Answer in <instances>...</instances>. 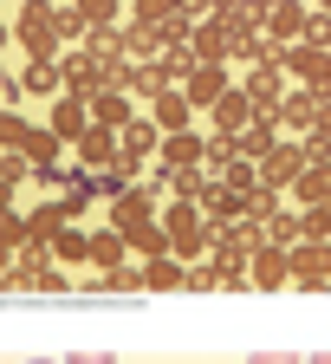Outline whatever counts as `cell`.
<instances>
[{
  "instance_id": "1",
  "label": "cell",
  "mask_w": 331,
  "mask_h": 364,
  "mask_svg": "<svg viewBox=\"0 0 331 364\" xmlns=\"http://www.w3.org/2000/svg\"><path fill=\"white\" fill-rule=\"evenodd\" d=\"M156 221H163V235H169V254H175L182 267H188V260H202V254H208V241H215V228H208V215H202L195 202H169Z\"/></svg>"
},
{
  "instance_id": "2",
  "label": "cell",
  "mask_w": 331,
  "mask_h": 364,
  "mask_svg": "<svg viewBox=\"0 0 331 364\" xmlns=\"http://www.w3.org/2000/svg\"><path fill=\"white\" fill-rule=\"evenodd\" d=\"M273 65L279 72H293L305 91H318V98H325V91H331V53H325V46H273Z\"/></svg>"
},
{
  "instance_id": "3",
  "label": "cell",
  "mask_w": 331,
  "mask_h": 364,
  "mask_svg": "<svg viewBox=\"0 0 331 364\" xmlns=\"http://www.w3.org/2000/svg\"><path fill=\"white\" fill-rule=\"evenodd\" d=\"M13 39L26 46V59H59V39H53V0H26L13 14Z\"/></svg>"
},
{
  "instance_id": "4",
  "label": "cell",
  "mask_w": 331,
  "mask_h": 364,
  "mask_svg": "<svg viewBox=\"0 0 331 364\" xmlns=\"http://www.w3.org/2000/svg\"><path fill=\"white\" fill-rule=\"evenodd\" d=\"M254 169H260V189H273V196H279V189H293V176L305 169V150H299V136H279V144H273V150H266Z\"/></svg>"
},
{
  "instance_id": "5",
  "label": "cell",
  "mask_w": 331,
  "mask_h": 364,
  "mask_svg": "<svg viewBox=\"0 0 331 364\" xmlns=\"http://www.w3.org/2000/svg\"><path fill=\"white\" fill-rule=\"evenodd\" d=\"M286 260H293V287H299V293L331 287V241H299Z\"/></svg>"
},
{
  "instance_id": "6",
  "label": "cell",
  "mask_w": 331,
  "mask_h": 364,
  "mask_svg": "<svg viewBox=\"0 0 331 364\" xmlns=\"http://www.w3.org/2000/svg\"><path fill=\"white\" fill-rule=\"evenodd\" d=\"M202 156H208V136H202V130H175V136H163V144H156V169H169V176L202 169Z\"/></svg>"
},
{
  "instance_id": "7",
  "label": "cell",
  "mask_w": 331,
  "mask_h": 364,
  "mask_svg": "<svg viewBox=\"0 0 331 364\" xmlns=\"http://www.w3.org/2000/svg\"><path fill=\"white\" fill-rule=\"evenodd\" d=\"M286 254H293V247H266V241H260V247L247 254V267H254V273H247V287H260V293L293 287V260H286Z\"/></svg>"
},
{
  "instance_id": "8",
  "label": "cell",
  "mask_w": 331,
  "mask_h": 364,
  "mask_svg": "<svg viewBox=\"0 0 331 364\" xmlns=\"http://www.w3.org/2000/svg\"><path fill=\"white\" fill-rule=\"evenodd\" d=\"M273 117H279V130H286V136H305V130H318V91H305V85H286V98L273 105Z\"/></svg>"
},
{
  "instance_id": "9",
  "label": "cell",
  "mask_w": 331,
  "mask_h": 364,
  "mask_svg": "<svg viewBox=\"0 0 331 364\" xmlns=\"http://www.w3.org/2000/svg\"><path fill=\"white\" fill-rule=\"evenodd\" d=\"M111 163H117V130H98V124H85V136L72 144V169L98 176V169H111Z\"/></svg>"
},
{
  "instance_id": "10",
  "label": "cell",
  "mask_w": 331,
  "mask_h": 364,
  "mask_svg": "<svg viewBox=\"0 0 331 364\" xmlns=\"http://www.w3.org/2000/svg\"><path fill=\"white\" fill-rule=\"evenodd\" d=\"M208 111H215V136H241V130H247V124L260 117V105L247 98L241 85H227V91H221V98H215Z\"/></svg>"
},
{
  "instance_id": "11",
  "label": "cell",
  "mask_w": 331,
  "mask_h": 364,
  "mask_svg": "<svg viewBox=\"0 0 331 364\" xmlns=\"http://www.w3.org/2000/svg\"><path fill=\"white\" fill-rule=\"evenodd\" d=\"M85 124H91V111H85V98H72V91H59V98L45 105V130H53L59 144H78Z\"/></svg>"
},
{
  "instance_id": "12",
  "label": "cell",
  "mask_w": 331,
  "mask_h": 364,
  "mask_svg": "<svg viewBox=\"0 0 331 364\" xmlns=\"http://www.w3.org/2000/svg\"><path fill=\"white\" fill-rule=\"evenodd\" d=\"M143 117H150V124H156L163 136H175V130H195V105L182 98V85H175V91H156Z\"/></svg>"
},
{
  "instance_id": "13",
  "label": "cell",
  "mask_w": 331,
  "mask_h": 364,
  "mask_svg": "<svg viewBox=\"0 0 331 364\" xmlns=\"http://www.w3.org/2000/svg\"><path fill=\"white\" fill-rule=\"evenodd\" d=\"M227 85H234V72H227V65H188V78H182V98L195 105V111H208Z\"/></svg>"
},
{
  "instance_id": "14",
  "label": "cell",
  "mask_w": 331,
  "mask_h": 364,
  "mask_svg": "<svg viewBox=\"0 0 331 364\" xmlns=\"http://www.w3.org/2000/svg\"><path fill=\"white\" fill-rule=\"evenodd\" d=\"M279 136H286V130H279V117H273V111H260L241 136H234V156H241V163H260V156L279 144Z\"/></svg>"
},
{
  "instance_id": "15",
  "label": "cell",
  "mask_w": 331,
  "mask_h": 364,
  "mask_svg": "<svg viewBox=\"0 0 331 364\" xmlns=\"http://www.w3.org/2000/svg\"><path fill=\"white\" fill-rule=\"evenodd\" d=\"M182 280H188V267L175 254H150L143 267H136V287L143 293H182Z\"/></svg>"
},
{
  "instance_id": "16",
  "label": "cell",
  "mask_w": 331,
  "mask_h": 364,
  "mask_svg": "<svg viewBox=\"0 0 331 364\" xmlns=\"http://www.w3.org/2000/svg\"><path fill=\"white\" fill-rule=\"evenodd\" d=\"M305 14H312V7H299V0H273L266 39H273V46H299V39H305Z\"/></svg>"
},
{
  "instance_id": "17",
  "label": "cell",
  "mask_w": 331,
  "mask_h": 364,
  "mask_svg": "<svg viewBox=\"0 0 331 364\" xmlns=\"http://www.w3.org/2000/svg\"><path fill=\"white\" fill-rule=\"evenodd\" d=\"M85 111H91L98 130H124L136 117V98H130V91H98V98H85Z\"/></svg>"
},
{
  "instance_id": "18",
  "label": "cell",
  "mask_w": 331,
  "mask_h": 364,
  "mask_svg": "<svg viewBox=\"0 0 331 364\" xmlns=\"http://www.w3.org/2000/svg\"><path fill=\"white\" fill-rule=\"evenodd\" d=\"M156 144H163V130H156L143 111H136V117L117 130V150H124V156H136V163H156Z\"/></svg>"
},
{
  "instance_id": "19",
  "label": "cell",
  "mask_w": 331,
  "mask_h": 364,
  "mask_svg": "<svg viewBox=\"0 0 331 364\" xmlns=\"http://www.w3.org/2000/svg\"><path fill=\"white\" fill-rule=\"evenodd\" d=\"M20 91H26V98H59V91H65V72H59V59H26V72H20Z\"/></svg>"
},
{
  "instance_id": "20",
  "label": "cell",
  "mask_w": 331,
  "mask_h": 364,
  "mask_svg": "<svg viewBox=\"0 0 331 364\" xmlns=\"http://www.w3.org/2000/svg\"><path fill=\"white\" fill-rule=\"evenodd\" d=\"M188 59H195V65H227V33L215 20H195V33H188Z\"/></svg>"
},
{
  "instance_id": "21",
  "label": "cell",
  "mask_w": 331,
  "mask_h": 364,
  "mask_svg": "<svg viewBox=\"0 0 331 364\" xmlns=\"http://www.w3.org/2000/svg\"><path fill=\"white\" fill-rule=\"evenodd\" d=\"M59 72H65L72 98H98V59L91 53H59Z\"/></svg>"
},
{
  "instance_id": "22",
  "label": "cell",
  "mask_w": 331,
  "mask_h": 364,
  "mask_svg": "<svg viewBox=\"0 0 331 364\" xmlns=\"http://www.w3.org/2000/svg\"><path fill=\"white\" fill-rule=\"evenodd\" d=\"M241 91H247V98H254L260 111H273L279 98H286V78H279V65H254V72L241 78Z\"/></svg>"
},
{
  "instance_id": "23",
  "label": "cell",
  "mask_w": 331,
  "mask_h": 364,
  "mask_svg": "<svg viewBox=\"0 0 331 364\" xmlns=\"http://www.w3.org/2000/svg\"><path fill=\"white\" fill-rule=\"evenodd\" d=\"M293 196H299V208L331 202V163H305V169L293 176Z\"/></svg>"
},
{
  "instance_id": "24",
  "label": "cell",
  "mask_w": 331,
  "mask_h": 364,
  "mask_svg": "<svg viewBox=\"0 0 331 364\" xmlns=\"http://www.w3.org/2000/svg\"><path fill=\"white\" fill-rule=\"evenodd\" d=\"M124 254H130V247H124V235H111V228H91V254H85L91 267L117 273V267H124Z\"/></svg>"
},
{
  "instance_id": "25",
  "label": "cell",
  "mask_w": 331,
  "mask_h": 364,
  "mask_svg": "<svg viewBox=\"0 0 331 364\" xmlns=\"http://www.w3.org/2000/svg\"><path fill=\"white\" fill-rule=\"evenodd\" d=\"M45 247H53V260H65V267H85V254H91V235L65 221V228H59V235L45 241Z\"/></svg>"
},
{
  "instance_id": "26",
  "label": "cell",
  "mask_w": 331,
  "mask_h": 364,
  "mask_svg": "<svg viewBox=\"0 0 331 364\" xmlns=\"http://www.w3.org/2000/svg\"><path fill=\"white\" fill-rule=\"evenodd\" d=\"M59 150H65V144H59L53 130H39V124L26 130V144H20V156H26L33 169H53V163H59Z\"/></svg>"
},
{
  "instance_id": "27",
  "label": "cell",
  "mask_w": 331,
  "mask_h": 364,
  "mask_svg": "<svg viewBox=\"0 0 331 364\" xmlns=\"http://www.w3.org/2000/svg\"><path fill=\"white\" fill-rule=\"evenodd\" d=\"M72 7H78L85 33H111V26H117V14H124V0H72Z\"/></svg>"
},
{
  "instance_id": "28",
  "label": "cell",
  "mask_w": 331,
  "mask_h": 364,
  "mask_svg": "<svg viewBox=\"0 0 331 364\" xmlns=\"http://www.w3.org/2000/svg\"><path fill=\"white\" fill-rule=\"evenodd\" d=\"M260 235H266V247H299V215L273 208V215L260 221Z\"/></svg>"
},
{
  "instance_id": "29",
  "label": "cell",
  "mask_w": 331,
  "mask_h": 364,
  "mask_svg": "<svg viewBox=\"0 0 331 364\" xmlns=\"http://www.w3.org/2000/svg\"><path fill=\"white\" fill-rule=\"evenodd\" d=\"M53 39H59V53L85 46V20H78V7H59V0H53Z\"/></svg>"
},
{
  "instance_id": "30",
  "label": "cell",
  "mask_w": 331,
  "mask_h": 364,
  "mask_svg": "<svg viewBox=\"0 0 331 364\" xmlns=\"http://www.w3.org/2000/svg\"><path fill=\"white\" fill-rule=\"evenodd\" d=\"M59 228H65V208H59V202H39V208L26 215V241H53Z\"/></svg>"
},
{
  "instance_id": "31",
  "label": "cell",
  "mask_w": 331,
  "mask_h": 364,
  "mask_svg": "<svg viewBox=\"0 0 331 364\" xmlns=\"http://www.w3.org/2000/svg\"><path fill=\"white\" fill-rule=\"evenodd\" d=\"M227 59H247V72H254V65H273V39H266V33H247V39L227 46Z\"/></svg>"
},
{
  "instance_id": "32",
  "label": "cell",
  "mask_w": 331,
  "mask_h": 364,
  "mask_svg": "<svg viewBox=\"0 0 331 364\" xmlns=\"http://www.w3.org/2000/svg\"><path fill=\"white\" fill-rule=\"evenodd\" d=\"M299 241H331V202L299 208Z\"/></svg>"
},
{
  "instance_id": "33",
  "label": "cell",
  "mask_w": 331,
  "mask_h": 364,
  "mask_svg": "<svg viewBox=\"0 0 331 364\" xmlns=\"http://www.w3.org/2000/svg\"><path fill=\"white\" fill-rule=\"evenodd\" d=\"M221 189H234V196H254V189H260V169H254V163H241V156H234V163L221 169Z\"/></svg>"
},
{
  "instance_id": "34",
  "label": "cell",
  "mask_w": 331,
  "mask_h": 364,
  "mask_svg": "<svg viewBox=\"0 0 331 364\" xmlns=\"http://www.w3.org/2000/svg\"><path fill=\"white\" fill-rule=\"evenodd\" d=\"M182 0H130V26H163Z\"/></svg>"
},
{
  "instance_id": "35",
  "label": "cell",
  "mask_w": 331,
  "mask_h": 364,
  "mask_svg": "<svg viewBox=\"0 0 331 364\" xmlns=\"http://www.w3.org/2000/svg\"><path fill=\"white\" fill-rule=\"evenodd\" d=\"M20 247H26V215L0 208V254H20Z\"/></svg>"
},
{
  "instance_id": "36",
  "label": "cell",
  "mask_w": 331,
  "mask_h": 364,
  "mask_svg": "<svg viewBox=\"0 0 331 364\" xmlns=\"http://www.w3.org/2000/svg\"><path fill=\"white\" fill-rule=\"evenodd\" d=\"M26 130H33V124H26L20 111H0V150H20V144H26Z\"/></svg>"
},
{
  "instance_id": "37",
  "label": "cell",
  "mask_w": 331,
  "mask_h": 364,
  "mask_svg": "<svg viewBox=\"0 0 331 364\" xmlns=\"http://www.w3.org/2000/svg\"><path fill=\"white\" fill-rule=\"evenodd\" d=\"M26 176H33V163H26L20 150H7V156H0V182H7V189H20Z\"/></svg>"
},
{
  "instance_id": "38",
  "label": "cell",
  "mask_w": 331,
  "mask_h": 364,
  "mask_svg": "<svg viewBox=\"0 0 331 364\" xmlns=\"http://www.w3.org/2000/svg\"><path fill=\"white\" fill-rule=\"evenodd\" d=\"M305 46H325V53H331V14H305Z\"/></svg>"
},
{
  "instance_id": "39",
  "label": "cell",
  "mask_w": 331,
  "mask_h": 364,
  "mask_svg": "<svg viewBox=\"0 0 331 364\" xmlns=\"http://www.w3.org/2000/svg\"><path fill=\"white\" fill-rule=\"evenodd\" d=\"M299 150H305V163H331V136H325V130H305Z\"/></svg>"
},
{
  "instance_id": "40",
  "label": "cell",
  "mask_w": 331,
  "mask_h": 364,
  "mask_svg": "<svg viewBox=\"0 0 331 364\" xmlns=\"http://www.w3.org/2000/svg\"><path fill=\"white\" fill-rule=\"evenodd\" d=\"M59 208H65V221H78V215L91 208V189H85V182H78V189H65V196H59Z\"/></svg>"
},
{
  "instance_id": "41",
  "label": "cell",
  "mask_w": 331,
  "mask_h": 364,
  "mask_svg": "<svg viewBox=\"0 0 331 364\" xmlns=\"http://www.w3.org/2000/svg\"><path fill=\"white\" fill-rule=\"evenodd\" d=\"M182 287H188V293H215V287H221V273H215V267H188V280H182Z\"/></svg>"
},
{
  "instance_id": "42",
  "label": "cell",
  "mask_w": 331,
  "mask_h": 364,
  "mask_svg": "<svg viewBox=\"0 0 331 364\" xmlns=\"http://www.w3.org/2000/svg\"><path fill=\"white\" fill-rule=\"evenodd\" d=\"M247 364H305L299 351H247Z\"/></svg>"
},
{
  "instance_id": "43",
  "label": "cell",
  "mask_w": 331,
  "mask_h": 364,
  "mask_svg": "<svg viewBox=\"0 0 331 364\" xmlns=\"http://www.w3.org/2000/svg\"><path fill=\"white\" fill-rule=\"evenodd\" d=\"M65 364H117V351H72Z\"/></svg>"
},
{
  "instance_id": "44",
  "label": "cell",
  "mask_w": 331,
  "mask_h": 364,
  "mask_svg": "<svg viewBox=\"0 0 331 364\" xmlns=\"http://www.w3.org/2000/svg\"><path fill=\"white\" fill-rule=\"evenodd\" d=\"M318 130L331 136V91H325V98H318Z\"/></svg>"
},
{
  "instance_id": "45",
  "label": "cell",
  "mask_w": 331,
  "mask_h": 364,
  "mask_svg": "<svg viewBox=\"0 0 331 364\" xmlns=\"http://www.w3.org/2000/svg\"><path fill=\"white\" fill-rule=\"evenodd\" d=\"M7 39H13V26H7V20H0V53H7Z\"/></svg>"
},
{
  "instance_id": "46",
  "label": "cell",
  "mask_w": 331,
  "mask_h": 364,
  "mask_svg": "<svg viewBox=\"0 0 331 364\" xmlns=\"http://www.w3.org/2000/svg\"><path fill=\"white\" fill-rule=\"evenodd\" d=\"M0 208H13V189H7V182H0Z\"/></svg>"
},
{
  "instance_id": "47",
  "label": "cell",
  "mask_w": 331,
  "mask_h": 364,
  "mask_svg": "<svg viewBox=\"0 0 331 364\" xmlns=\"http://www.w3.org/2000/svg\"><path fill=\"white\" fill-rule=\"evenodd\" d=\"M305 364H331V351H312V358H305Z\"/></svg>"
},
{
  "instance_id": "48",
  "label": "cell",
  "mask_w": 331,
  "mask_h": 364,
  "mask_svg": "<svg viewBox=\"0 0 331 364\" xmlns=\"http://www.w3.org/2000/svg\"><path fill=\"white\" fill-rule=\"evenodd\" d=\"M7 267H13V254H0V280H7Z\"/></svg>"
},
{
  "instance_id": "49",
  "label": "cell",
  "mask_w": 331,
  "mask_h": 364,
  "mask_svg": "<svg viewBox=\"0 0 331 364\" xmlns=\"http://www.w3.org/2000/svg\"><path fill=\"white\" fill-rule=\"evenodd\" d=\"M26 364H59V358H26Z\"/></svg>"
},
{
  "instance_id": "50",
  "label": "cell",
  "mask_w": 331,
  "mask_h": 364,
  "mask_svg": "<svg viewBox=\"0 0 331 364\" xmlns=\"http://www.w3.org/2000/svg\"><path fill=\"white\" fill-rule=\"evenodd\" d=\"M318 14H331V0H318Z\"/></svg>"
}]
</instances>
